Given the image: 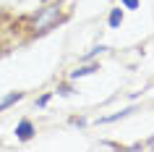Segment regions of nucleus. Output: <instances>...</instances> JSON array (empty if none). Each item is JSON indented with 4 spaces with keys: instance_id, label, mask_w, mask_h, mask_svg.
Instances as JSON below:
<instances>
[{
    "instance_id": "nucleus-4",
    "label": "nucleus",
    "mask_w": 154,
    "mask_h": 152,
    "mask_svg": "<svg viewBox=\"0 0 154 152\" xmlns=\"http://www.w3.org/2000/svg\"><path fill=\"white\" fill-rule=\"evenodd\" d=\"M99 71V66H81V68H76V71L71 73V79H79V76H89V73Z\"/></svg>"
},
{
    "instance_id": "nucleus-3",
    "label": "nucleus",
    "mask_w": 154,
    "mask_h": 152,
    "mask_svg": "<svg viewBox=\"0 0 154 152\" xmlns=\"http://www.w3.org/2000/svg\"><path fill=\"white\" fill-rule=\"evenodd\" d=\"M21 97H24L21 92H11L8 97H3V100H0V110H5V108H11V105H13V102H18Z\"/></svg>"
},
{
    "instance_id": "nucleus-5",
    "label": "nucleus",
    "mask_w": 154,
    "mask_h": 152,
    "mask_svg": "<svg viewBox=\"0 0 154 152\" xmlns=\"http://www.w3.org/2000/svg\"><path fill=\"white\" fill-rule=\"evenodd\" d=\"M131 113H133V108L120 110V113H115V115H107V118H99V123H112V121H120V118H125V115H131Z\"/></svg>"
},
{
    "instance_id": "nucleus-7",
    "label": "nucleus",
    "mask_w": 154,
    "mask_h": 152,
    "mask_svg": "<svg viewBox=\"0 0 154 152\" xmlns=\"http://www.w3.org/2000/svg\"><path fill=\"white\" fill-rule=\"evenodd\" d=\"M125 8H138V0H120Z\"/></svg>"
},
{
    "instance_id": "nucleus-10",
    "label": "nucleus",
    "mask_w": 154,
    "mask_h": 152,
    "mask_svg": "<svg viewBox=\"0 0 154 152\" xmlns=\"http://www.w3.org/2000/svg\"><path fill=\"white\" fill-rule=\"evenodd\" d=\"M0 147H3V144H0Z\"/></svg>"
},
{
    "instance_id": "nucleus-8",
    "label": "nucleus",
    "mask_w": 154,
    "mask_h": 152,
    "mask_svg": "<svg viewBox=\"0 0 154 152\" xmlns=\"http://www.w3.org/2000/svg\"><path fill=\"white\" fill-rule=\"evenodd\" d=\"M47 102H50V95H45V97H39V102H37V105H39V108H45Z\"/></svg>"
},
{
    "instance_id": "nucleus-9",
    "label": "nucleus",
    "mask_w": 154,
    "mask_h": 152,
    "mask_svg": "<svg viewBox=\"0 0 154 152\" xmlns=\"http://www.w3.org/2000/svg\"><path fill=\"white\" fill-rule=\"evenodd\" d=\"M146 147H154V136H152V139H149V142H146Z\"/></svg>"
},
{
    "instance_id": "nucleus-6",
    "label": "nucleus",
    "mask_w": 154,
    "mask_h": 152,
    "mask_svg": "<svg viewBox=\"0 0 154 152\" xmlns=\"http://www.w3.org/2000/svg\"><path fill=\"white\" fill-rule=\"evenodd\" d=\"M120 24H123V11H120V8H112V13H110V26L118 29Z\"/></svg>"
},
{
    "instance_id": "nucleus-1",
    "label": "nucleus",
    "mask_w": 154,
    "mask_h": 152,
    "mask_svg": "<svg viewBox=\"0 0 154 152\" xmlns=\"http://www.w3.org/2000/svg\"><path fill=\"white\" fill-rule=\"evenodd\" d=\"M57 21H60V8H57V5H47V8H42L39 13H37V18H34V32L37 34L47 32V29H52Z\"/></svg>"
},
{
    "instance_id": "nucleus-2",
    "label": "nucleus",
    "mask_w": 154,
    "mask_h": 152,
    "mask_svg": "<svg viewBox=\"0 0 154 152\" xmlns=\"http://www.w3.org/2000/svg\"><path fill=\"white\" fill-rule=\"evenodd\" d=\"M16 134H18V139H21V142L32 139V134H34V126H32V121H21V123H18V128H16Z\"/></svg>"
}]
</instances>
